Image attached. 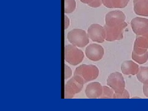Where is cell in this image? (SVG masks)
I'll list each match as a JSON object with an SVG mask.
<instances>
[{"mask_svg":"<svg viewBox=\"0 0 148 111\" xmlns=\"http://www.w3.org/2000/svg\"><path fill=\"white\" fill-rule=\"evenodd\" d=\"M99 73L98 68L94 65L82 64L76 68L73 77L82 84L94 80L98 78Z\"/></svg>","mask_w":148,"mask_h":111,"instance_id":"6da1fadb","label":"cell"},{"mask_svg":"<svg viewBox=\"0 0 148 111\" xmlns=\"http://www.w3.org/2000/svg\"><path fill=\"white\" fill-rule=\"evenodd\" d=\"M69 42L79 48H84L89 43V36L86 32L82 29H75L67 34Z\"/></svg>","mask_w":148,"mask_h":111,"instance_id":"7a4b0ae2","label":"cell"},{"mask_svg":"<svg viewBox=\"0 0 148 111\" xmlns=\"http://www.w3.org/2000/svg\"><path fill=\"white\" fill-rule=\"evenodd\" d=\"M84 59V53L73 45H68L65 47V61L72 66H77Z\"/></svg>","mask_w":148,"mask_h":111,"instance_id":"3957f363","label":"cell"},{"mask_svg":"<svg viewBox=\"0 0 148 111\" xmlns=\"http://www.w3.org/2000/svg\"><path fill=\"white\" fill-rule=\"evenodd\" d=\"M127 25V23L125 22L113 27L105 25L104 27L106 31V40L114 41L122 40L123 38L124 30L126 29Z\"/></svg>","mask_w":148,"mask_h":111,"instance_id":"277c9868","label":"cell"},{"mask_svg":"<svg viewBox=\"0 0 148 111\" xmlns=\"http://www.w3.org/2000/svg\"><path fill=\"white\" fill-rule=\"evenodd\" d=\"M107 85L112 88L115 92L123 91L125 87V83L122 74L119 72L110 73L107 79Z\"/></svg>","mask_w":148,"mask_h":111,"instance_id":"5b68a950","label":"cell"},{"mask_svg":"<svg viewBox=\"0 0 148 111\" xmlns=\"http://www.w3.org/2000/svg\"><path fill=\"white\" fill-rule=\"evenodd\" d=\"M88 35L92 41L99 43H103L106 40L104 27L98 24H92L88 29Z\"/></svg>","mask_w":148,"mask_h":111,"instance_id":"8992f818","label":"cell"},{"mask_svg":"<svg viewBox=\"0 0 148 111\" xmlns=\"http://www.w3.org/2000/svg\"><path fill=\"white\" fill-rule=\"evenodd\" d=\"M132 30L136 35H145L148 33V19L136 17L130 22Z\"/></svg>","mask_w":148,"mask_h":111,"instance_id":"52a82bcc","label":"cell"},{"mask_svg":"<svg viewBox=\"0 0 148 111\" xmlns=\"http://www.w3.org/2000/svg\"><path fill=\"white\" fill-rule=\"evenodd\" d=\"M83 84L78 82L75 78H71L65 85V98L71 99L80 92L83 88Z\"/></svg>","mask_w":148,"mask_h":111,"instance_id":"ba28073f","label":"cell"},{"mask_svg":"<svg viewBox=\"0 0 148 111\" xmlns=\"http://www.w3.org/2000/svg\"><path fill=\"white\" fill-rule=\"evenodd\" d=\"M85 54L86 57L92 61H98L103 58L104 49L102 46L98 44H91L88 46Z\"/></svg>","mask_w":148,"mask_h":111,"instance_id":"9c48e42d","label":"cell"},{"mask_svg":"<svg viewBox=\"0 0 148 111\" xmlns=\"http://www.w3.org/2000/svg\"><path fill=\"white\" fill-rule=\"evenodd\" d=\"M126 16L121 11H113L109 12L106 16V25L113 27L122 24L125 22Z\"/></svg>","mask_w":148,"mask_h":111,"instance_id":"30bf717a","label":"cell"},{"mask_svg":"<svg viewBox=\"0 0 148 111\" xmlns=\"http://www.w3.org/2000/svg\"><path fill=\"white\" fill-rule=\"evenodd\" d=\"M148 33L145 35H136L133 51L138 54H145L148 51Z\"/></svg>","mask_w":148,"mask_h":111,"instance_id":"8fae6325","label":"cell"},{"mask_svg":"<svg viewBox=\"0 0 148 111\" xmlns=\"http://www.w3.org/2000/svg\"><path fill=\"white\" fill-rule=\"evenodd\" d=\"M103 93V86L99 82L90 83L85 89V94L88 98H99Z\"/></svg>","mask_w":148,"mask_h":111,"instance_id":"7c38bea8","label":"cell"},{"mask_svg":"<svg viewBox=\"0 0 148 111\" xmlns=\"http://www.w3.org/2000/svg\"><path fill=\"white\" fill-rule=\"evenodd\" d=\"M121 71L125 75H135L140 71L138 65L132 61H125L121 65Z\"/></svg>","mask_w":148,"mask_h":111,"instance_id":"4fadbf2b","label":"cell"},{"mask_svg":"<svg viewBox=\"0 0 148 111\" xmlns=\"http://www.w3.org/2000/svg\"><path fill=\"white\" fill-rule=\"evenodd\" d=\"M134 11L141 16H148V0H133Z\"/></svg>","mask_w":148,"mask_h":111,"instance_id":"5bb4252c","label":"cell"},{"mask_svg":"<svg viewBox=\"0 0 148 111\" xmlns=\"http://www.w3.org/2000/svg\"><path fill=\"white\" fill-rule=\"evenodd\" d=\"M130 0H103V4L108 8H124L128 4Z\"/></svg>","mask_w":148,"mask_h":111,"instance_id":"9a60e30c","label":"cell"},{"mask_svg":"<svg viewBox=\"0 0 148 111\" xmlns=\"http://www.w3.org/2000/svg\"><path fill=\"white\" fill-rule=\"evenodd\" d=\"M137 79L143 84H148V67H141L136 74Z\"/></svg>","mask_w":148,"mask_h":111,"instance_id":"2e32d148","label":"cell"},{"mask_svg":"<svg viewBox=\"0 0 148 111\" xmlns=\"http://www.w3.org/2000/svg\"><path fill=\"white\" fill-rule=\"evenodd\" d=\"M132 57L133 61H135L136 62L140 64H143L146 63L148 60V51L143 54H138L133 51Z\"/></svg>","mask_w":148,"mask_h":111,"instance_id":"e0dca14e","label":"cell"},{"mask_svg":"<svg viewBox=\"0 0 148 111\" xmlns=\"http://www.w3.org/2000/svg\"><path fill=\"white\" fill-rule=\"evenodd\" d=\"M76 9L75 0H65L64 11L66 14L72 13Z\"/></svg>","mask_w":148,"mask_h":111,"instance_id":"ac0fdd59","label":"cell"},{"mask_svg":"<svg viewBox=\"0 0 148 111\" xmlns=\"http://www.w3.org/2000/svg\"><path fill=\"white\" fill-rule=\"evenodd\" d=\"M115 93L114 90L109 86H103V93L100 98H113V96Z\"/></svg>","mask_w":148,"mask_h":111,"instance_id":"d6986e66","label":"cell"},{"mask_svg":"<svg viewBox=\"0 0 148 111\" xmlns=\"http://www.w3.org/2000/svg\"><path fill=\"white\" fill-rule=\"evenodd\" d=\"M113 98H130L128 91L125 89L123 91L120 92H115Z\"/></svg>","mask_w":148,"mask_h":111,"instance_id":"ffe728a7","label":"cell"},{"mask_svg":"<svg viewBox=\"0 0 148 111\" xmlns=\"http://www.w3.org/2000/svg\"><path fill=\"white\" fill-rule=\"evenodd\" d=\"M102 4H103V0H93V1L88 4V5L91 8H97L100 7Z\"/></svg>","mask_w":148,"mask_h":111,"instance_id":"44dd1931","label":"cell"},{"mask_svg":"<svg viewBox=\"0 0 148 111\" xmlns=\"http://www.w3.org/2000/svg\"><path fill=\"white\" fill-rule=\"evenodd\" d=\"M72 75V69L69 67L67 65H65V79L67 80L68 78H71Z\"/></svg>","mask_w":148,"mask_h":111,"instance_id":"7402d4cb","label":"cell"},{"mask_svg":"<svg viewBox=\"0 0 148 111\" xmlns=\"http://www.w3.org/2000/svg\"><path fill=\"white\" fill-rule=\"evenodd\" d=\"M65 18V29H67V28L70 25V19L67 16H64Z\"/></svg>","mask_w":148,"mask_h":111,"instance_id":"603a6c76","label":"cell"},{"mask_svg":"<svg viewBox=\"0 0 148 111\" xmlns=\"http://www.w3.org/2000/svg\"><path fill=\"white\" fill-rule=\"evenodd\" d=\"M143 90L145 95L147 98H148V84H144L143 87Z\"/></svg>","mask_w":148,"mask_h":111,"instance_id":"cb8c5ba5","label":"cell"},{"mask_svg":"<svg viewBox=\"0 0 148 111\" xmlns=\"http://www.w3.org/2000/svg\"><path fill=\"white\" fill-rule=\"evenodd\" d=\"M80 1L82 3H83L88 4H90V3H91L92 1H93V0H80Z\"/></svg>","mask_w":148,"mask_h":111,"instance_id":"d4e9b609","label":"cell"}]
</instances>
